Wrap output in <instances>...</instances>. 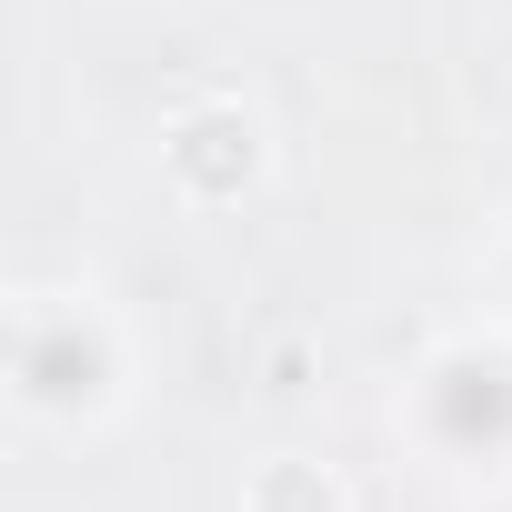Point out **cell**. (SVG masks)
Masks as SVG:
<instances>
[{"mask_svg": "<svg viewBox=\"0 0 512 512\" xmlns=\"http://www.w3.org/2000/svg\"><path fill=\"white\" fill-rule=\"evenodd\" d=\"M0 392L31 442H111L151 392L141 322L101 282H21L11 342H0Z\"/></svg>", "mask_w": 512, "mask_h": 512, "instance_id": "obj_1", "label": "cell"}, {"mask_svg": "<svg viewBox=\"0 0 512 512\" xmlns=\"http://www.w3.org/2000/svg\"><path fill=\"white\" fill-rule=\"evenodd\" d=\"M392 452L432 482V492H512V332L472 322V332H432L402 372H392Z\"/></svg>", "mask_w": 512, "mask_h": 512, "instance_id": "obj_2", "label": "cell"}, {"mask_svg": "<svg viewBox=\"0 0 512 512\" xmlns=\"http://www.w3.org/2000/svg\"><path fill=\"white\" fill-rule=\"evenodd\" d=\"M151 171L161 191L191 211V221H221V211H251L282 171V131L262 101L241 91H191L161 111V141H151Z\"/></svg>", "mask_w": 512, "mask_h": 512, "instance_id": "obj_3", "label": "cell"}, {"mask_svg": "<svg viewBox=\"0 0 512 512\" xmlns=\"http://www.w3.org/2000/svg\"><path fill=\"white\" fill-rule=\"evenodd\" d=\"M241 512H352V482H342V462L262 452V462L241 472Z\"/></svg>", "mask_w": 512, "mask_h": 512, "instance_id": "obj_4", "label": "cell"}, {"mask_svg": "<svg viewBox=\"0 0 512 512\" xmlns=\"http://www.w3.org/2000/svg\"><path fill=\"white\" fill-rule=\"evenodd\" d=\"M472 282H482V322L512 332V201L482 221V251H472Z\"/></svg>", "mask_w": 512, "mask_h": 512, "instance_id": "obj_5", "label": "cell"}]
</instances>
